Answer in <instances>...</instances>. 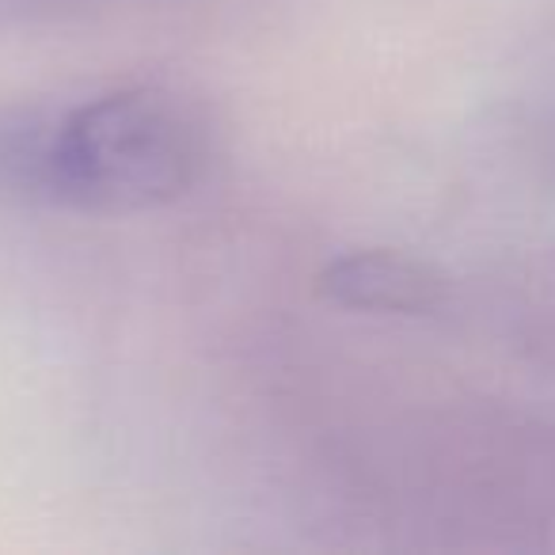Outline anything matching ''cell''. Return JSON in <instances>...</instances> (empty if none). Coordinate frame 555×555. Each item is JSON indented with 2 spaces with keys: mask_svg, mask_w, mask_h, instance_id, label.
<instances>
[{
  "mask_svg": "<svg viewBox=\"0 0 555 555\" xmlns=\"http://www.w3.org/2000/svg\"><path fill=\"white\" fill-rule=\"evenodd\" d=\"M214 126L168 85H130L73 107L16 103L0 130V179L12 202L77 214L171 206L206 179Z\"/></svg>",
  "mask_w": 555,
  "mask_h": 555,
  "instance_id": "1",
  "label": "cell"
},
{
  "mask_svg": "<svg viewBox=\"0 0 555 555\" xmlns=\"http://www.w3.org/2000/svg\"><path fill=\"white\" fill-rule=\"evenodd\" d=\"M317 289L324 301L370 317H434L449 305V278L434 262L388 247H362L324 262Z\"/></svg>",
  "mask_w": 555,
  "mask_h": 555,
  "instance_id": "2",
  "label": "cell"
}]
</instances>
